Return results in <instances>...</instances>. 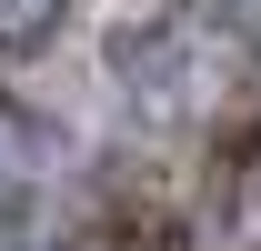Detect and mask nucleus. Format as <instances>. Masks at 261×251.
Masks as SVG:
<instances>
[{
	"label": "nucleus",
	"mask_w": 261,
	"mask_h": 251,
	"mask_svg": "<svg viewBox=\"0 0 261 251\" xmlns=\"http://www.w3.org/2000/svg\"><path fill=\"white\" fill-rule=\"evenodd\" d=\"M70 20V0H0V61H31V51H50Z\"/></svg>",
	"instance_id": "3"
},
{
	"label": "nucleus",
	"mask_w": 261,
	"mask_h": 251,
	"mask_svg": "<svg viewBox=\"0 0 261 251\" xmlns=\"http://www.w3.org/2000/svg\"><path fill=\"white\" fill-rule=\"evenodd\" d=\"M10 251H81V241H10Z\"/></svg>",
	"instance_id": "4"
},
{
	"label": "nucleus",
	"mask_w": 261,
	"mask_h": 251,
	"mask_svg": "<svg viewBox=\"0 0 261 251\" xmlns=\"http://www.w3.org/2000/svg\"><path fill=\"white\" fill-rule=\"evenodd\" d=\"M191 231L211 251H261V131H241V141L211 151V171L191 191Z\"/></svg>",
	"instance_id": "1"
},
{
	"label": "nucleus",
	"mask_w": 261,
	"mask_h": 251,
	"mask_svg": "<svg viewBox=\"0 0 261 251\" xmlns=\"http://www.w3.org/2000/svg\"><path fill=\"white\" fill-rule=\"evenodd\" d=\"M40 181H50V121H40L31 101L0 91V221H20L40 201Z\"/></svg>",
	"instance_id": "2"
}]
</instances>
